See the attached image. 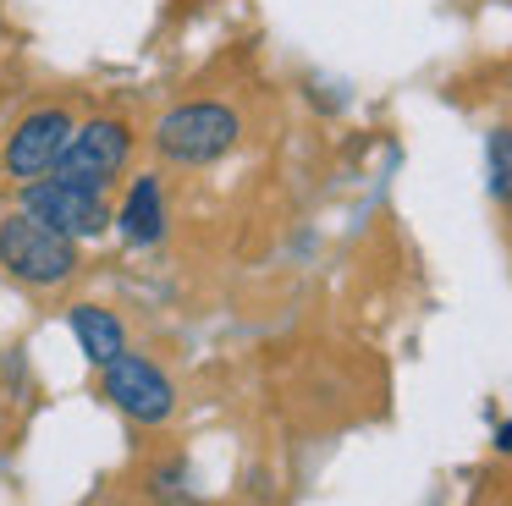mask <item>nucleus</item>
I'll list each match as a JSON object with an SVG mask.
<instances>
[{
	"instance_id": "1",
	"label": "nucleus",
	"mask_w": 512,
	"mask_h": 506,
	"mask_svg": "<svg viewBox=\"0 0 512 506\" xmlns=\"http://www.w3.org/2000/svg\"><path fill=\"white\" fill-rule=\"evenodd\" d=\"M160 165H182V171H204V165H221L226 154L243 143V116H237L226 99H182L149 132Z\"/></svg>"
},
{
	"instance_id": "2",
	"label": "nucleus",
	"mask_w": 512,
	"mask_h": 506,
	"mask_svg": "<svg viewBox=\"0 0 512 506\" xmlns=\"http://www.w3.org/2000/svg\"><path fill=\"white\" fill-rule=\"evenodd\" d=\"M0 270L12 281L34 286V292H56L83 270V242L50 231L28 209H6L0 215Z\"/></svg>"
},
{
	"instance_id": "3",
	"label": "nucleus",
	"mask_w": 512,
	"mask_h": 506,
	"mask_svg": "<svg viewBox=\"0 0 512 506\" xmlns=\"http://www.w3.org/2000/svg\"><path fill=\"white\" fill-rule=\"evenodd\" d=\"M133 154H138L133 121L100 110V116H83L78 127H72L67 149H61V165H56L50 176H61V182H78V187H89V193H111V187H122Z\"/></svg>"
},
{
	"instance_id": "4",
	"label": "nucleus",
	"mask_w": 512,
	"mask_h": 506,
	"mask_svg": "<svg viewBox=\"0 0 512 506\" xmlns=\"http://www.w3.org/2000/svg\"><path fill=\"white\" fill-rule=\"evenodd\" d=\"M72 127H78V110L61 105V99H45V105L23 110L0 143V176L12 187H28L39 176H50L61 165V149H67Z\"/></svg>"
},
{
	"instance_id": "5",
	"label": "nucleus",
	"mask_w": 512,
	"mask_h": 506,
	"mask_svg": "<svg viewBox=\"0 0 512 506\" xmlns=\"http://www.w3.org/2000/svg\"><path fill=\"white\" fill-rule=\"evenodd\" d=\"M17 209H28L34 220H45L50 231L72 242H94L111 231V193H89V187L61 182V176H39V182L17 187Z\"/></svg>"
},
{
	"instance_id": "6",
	"label": "nucleus",
	"mask_w": 512,
	"mask_h": 506,
	"mask_svg": "<svg viewBox=\"0 0 512 506\" xmlns=\"http://www.w3.org/2000/svg\"><path fill=\"white\" fill-rule=\"evenodd\" d=\"M100 391L111 396L116 413H127L133 424H171V413H177V385H171V374L160 369V363H149L144 352H122L116 363H105L100 369Z\"/></svg>"
},
{
	"instance_id": "7",
	"label": "nucleus",
	"mask_w": 512,
	"mask_h": 506,
	"mask_svg": "<svg viewBox=\"0 0 512 506\" xmlns=\"http://www.w3.org/2000/svg\"><path fill=\"white\" fill-rule=\"evenodd\" d=\"M111 226L127 248H155L171 226V204H166V176L160 171H138L122 187V198L111 204Z\"/></svg>"
},
{
	"instance_id": "8",
	"label": "nucleus",
	"mask_w": 512,
	"mask_h": 506,
	"mask_svg": "<svg viewBox=\"0 0 512 506\" xmlns=\"http://www.w3.org/2000/svg\"><path fill=\"white\" fill-rule=\"evenodd\" d=\"M67 325H72V336H78L83 363H94V369H105V363H116L127 352V325L105 303H72Z\"/></svg>"
},
{
	"instance_id": "9",
	"label": "nucleus",
	"mask_w": 512,
	"mask_h": 506,
	"mask_svg": "<svg viewBox=\"0 0 512 506\" xmlns=\"http://www.w3.org/2000/svg\"><path fill=\"white\" fill-rule=\"evenodd\" d=\"M485 187L496 204H512V127H490L485 138Z\"/></svg>"
},
{
	"instance_id": "10",
	"label": "nucleus",
	"mask_w": 512,
	"mask_h": 506,
	"mask_svg": "<svg viewBox=\"0 0 512 506\" xmlns=\"http://www.w3.org/2000/svg\"><path fill=\"white\" fill-rule=\"evenodd\" d=\"M496 451H507V457H512V424L496 429Z\"/></svg>"
}]
</instances>
